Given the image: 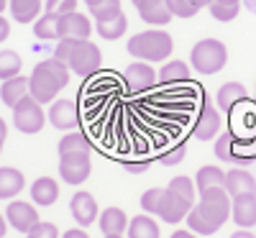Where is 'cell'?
<instances>
[{
	"label": "cell",
	"instance_id": "40",
	"mask_svg": "<svg viewBox=\"0 0 256 238\" xmlns=\"http://www.w3.org/2000/svg\"><path fill=\"white\" fill-rule=\"evenodd\" d=\"M8 36H10V20H8L3 13H0V44H3Z\"/></svg>",
	"mask_w": 256,
	"mask_h": 238
},
{
	"label": "cell",
	"instance_id": "21",
	"mask_svg": "<svg viewBox=\"0 0 256 238\" xmlns=\"http://www.w3.org/2000/svg\"><path fill=\"white\" fill-rule=\"evenodd\" d=\"M98 34H100V38H105V41H118V38H123V34L128 31V18H126V13L123 10H118V13H113V16H108V18H98Z\"/></svg>",
	"mask_w": 256,
	"mask_h": 238
},
{
	"label": "cell",
	"instance_id": "47",
	"mask_svg": "<svg viewBox=\"0 0 256 238\" xmlns=\"http://www.w3.org/2000/svg\"><path fill=\"white\" fill-rule=\"evenodd\" d=\"M6 8H8V0H0V13H3Z\"/></svg>",
	"mask_w": 256,
	"mask_h": 238
},
{
	"label": "cell",
	"instance_id": "31",
	"mask_svg": "<svg viewBox=\"0 0 256 238\" xmlns=\"http://www.w3.org/2000/svg\"><path fill=\"white\" fill-rule=\"evenodd\" d=\"M208 10L212 13L216 20H220V24H230L241 10V0H212Z\"/></svg>",
	"mask_w": 256,
	"mask_h": 238
},
{
	"label": "cell",
	"instance_id": "22",
	"mask_svg": "<svg viewBox=\"0 0 256 238\" xmlns=\"http://www.w3.org/2000/svg\"><path fill=\"white\" fill-rule=\"evenodd\" d=\"M102 236H123L128 230V218L120 208H105L98 218Z\"/></svg>",
	"mask_w": 256,
	"mask_h": 238
},
{
	"label": "cell",
	"instance_id": "1",
	"mask_svg": "<svg viewBox=\"0 0 256 238\" xmlns=\"http://www.w3.org/2000/svg\"><path fill=\"white\" fill-rule=\"evenodd\" d=\"M230 194L226 187H210L200 192V202H195L187 212V228L198 236H212L223 228V223L230 218Z\"/></svg>",
	"mask_w": 256,
	"mask_h": 238
},
{
	"label": "cell",
	"instance_id": "35",
	"mask_svg": "<svg viewBox=\"0 0 256 238\" xmlns=\"http://www.w3.org/2000/svg\"><path fill=\"white\" fill-rule=\"evenodd\" d=\"M166 6L174 18H195L200 13L198 6H192V0H166Z\"/></svg>",
	"mask_w": 256,
	"mask_h": 238
},
{
	"label": "cell",
	"instance_id": "14",
	"mask_svg": "<svg viewBox=\"0 0 256 238\" xmlns=\"http://www.w3.org/2000/svg\"><path fill=\"white\" fill-rule=\"evenodd\" d=\"M92 36V20L74 10V13H67V16H59V38H90Z\"/></svg>",
	"mask_w": 256,
	"mask_h": 238
},
{
	"label": "cell",
	"instance_id": "15",
	"mask_svg": "<svg viewBox=\"0 0 256 238\" xmlns=\"http://www.w3.org/2000/svg\"><path fill=\"white\" fill-rule=\"evenodd\" d=\"M230 218L238 228L251 230L256 226V194H236L230 200Z\"/></svg>",
	"mask_w": 256,
	"mask_h": 238
},
{
	"label": "cell",
	"instance_id": "39",
	"mask_svg": "<svg viewBox=\"0 0 256 238\" xmlns=\"http://www.w3.org/2000/svg\"><path fill=\"white\" fill-rule=\"evenodd\" d=\"M131 3H134V8H136L138 16H141V13H146V10H154L156 6L166 3V0H131Z\"/></svg>",
	"mask_w": 256,
	"mask_h": 238
},
{
	"label": "cell",
	"instance_id": "5",
	"mask_svg": "<svg viewBox=\"0 0 256 238\" xmlns=\"http://www.w3.org/2000/svg\"><path fill=\"white\" fill-rule=\"evenodd\" d=\"M126 49H128V54H131L136 62L156 64V62H164V59L172 56L174 38L169 36L164 28H148V31H141V34L128 38Z\"/></svg>",
	"mask_w": 256,
	"mask_h": 238
},
{
	"label": "cell",
	"instance_id": "20",
	"mask_svg": "<svg viewBox=\"0 0 256 238\" xmlns=\"http://www.w3.org/2000/svg\"><path fill=\"white\" fill-rule=\"evenodd\" d=\"M31 200L41 208H49L59 200V182L54 177H38L31 184Z\"/></svg>",
	"mask_w": 256,
	"mask_h": 238
},
{
	"label": "cell",
	"instance_id": "6",
	"mask_svg": "<svg viewBox=\"0 0 256 238\" xmlns=\"http://www.w3.org/2000/svg\"><path fill=\"white\" fill-rule=\"evenodd\" d=\"M228 62V49L218 38H200L190 52L192 70L200 74H218Z\"/></svg>",
	"mask_w": 256,
	"mask_h": 238
},
{
	"label": "cell",
	"instance_id": "11",
	"mask_svg": "<svg viewBox=\"0 0 256 238\" xmlns=\"http://www.w3.org/2000/svg\"><path fill=\"white\" fill-rule=\"evenodd\" d=\"M6 220H8V226L16 228L18 233H28L31 228H36V223H41L36 205L24 202V200L8 202V208H6Z\"/></svg>",
	"mask_w": 256,
	"mask_h": 238
},
{
	"label": "cell",
	"instance_id": "43",
	"mask_svg": "<svg viewBox=\"0 0 256 238\" xmlns=\"http://www.w3.org/2000/svg\"><path fill=\"white\" fill-rule=\"evenodd\" d=\"M169 238H200V236H198V233H192V230L187 228V230H174Z\"/></svg>",
	"mask_w": 256,
	"mask_h": 238
},
{
	"label": "cell",
	"instance_id": "38",
	"mask_svg": "<svg viewBox=\"0 0 256 238\" xmlns=\"http://www.w3.org/2000/svg\"><path fill=\"white\" fill-rule=\"evenodd\" d=\"M126 172H131V174H144V172H148V166H152V162H120Z\"/></svg>",
	"mask_w": 256,
	"mask_h": 238
},
{
	"label": "cell",
	"instance_id": "28",
	"mask_svg": "<svg viewBox=\"0 0 256 238\" xmlns=\"http://www.w3.org/2000/svg\"><path fill=\"white\" fill-rule=\"evenodd\" d=\"M187 80H190V67L184 62H180V59L166 62L164 67L159 70V82L162 84H182Z\"/></svg>",
	"mask_w": 256,
	"mask_h": 238
},
{
	"label": "cell",
	"instance_id": "2",
	"mask_svg": "<svg viewBox=\"0 0 256 238\" xmlns=\"http://www.w3.org/2000/svg\"><path fill=\"white\" fill-rule=\"evenodd\" d=\"M54 59H59L62 64H67L70 72L80 74V77H92L100 67H102V52L95 41L90 38H59L56 49H54Z\"/></svg>",
	"mask_w": 256,
	"mask_h": 238
},
{
	"label": "cell",
	"instance_id": "19",
	"mask_svg": "<svg viewBox=\"0 0 256 238\" xmlns=\"http://www.w3.org/2000/svg\"><path fill=\"white\" fill-rule=\"evenodd\" d=\"M226 190L230 198H236V194H256V180L251 172L246 169H230L226 172Z\"/></svg>",
	"mask_w": 256,
	"mask_h": 238
},
{
	"label": "cell",
	"instance_id": "23",
	"mask_svg": "<svg viewBox=\"0 0 256 238\" xmlns=\"http://www.w3.org/2000/svg\"><path fill=\"white\" fill-rule=\"evenodd\" d=\"M8 10L16 24H36V18H41V0H8Z\"/></svg>",
	"mask_w": 256,
	"mask_h": 238
},
{
	"label": "cell",
	"instance_id": "37",
	"mask_svg": "<svg viewBox=\"0 0 256 238\" xmlns=\"http://www.w3.org/2000/svg\"><path fill=\"white\" fill-rule=\"evenodd\" d=\"M26 236H28V238H59V228H56L54 223L41 220V223H36V228H31Z\"/></svg>",
	"mask_w": 256,
	"mask_h": 238
},
{
	"label": "cell",
	"instance_id": "13",
	"mask_svg": "<svg viewBox=\"0 0 256 238\" xmlns=\"http://www.w3.org/2000/svg\"><path fill=\"white\" fill-rule=\"evenodd\" d=\"M49 123L59 131H74L80 126V110H77V102L67 100V98H56L49 108Z\"/></svg>",
	"mask_w": 256,
	"mask_h": 238
},
{
	"label": "cell",
	"instance_id": "33",
	"mask_svg": "<svg viewBox=\"0 0 256 238\" xmlns=\"http://www.w3.org/2000/svg\"><path fill=\"white\" fill-rule=\"evenodd\" d=\"M162 198H164V190H162V187L146 190V192L141 194V208H144V212L156 215V212H159V205H162Z\"/></svg>",
	"mask_w": 256,
	"mask_h": 238
},
{
	"label": "cell",
	"instance_id": "9",
	"mask_svg": "<svg viewBox=\"0 0 256 238\" xmlns=\"http://www.w3.org/2000/svg\"><path fill=\"white\" fill-rule=\"evenodd\" d=\"M123 82H126L128 92L144 95V92H148V90L156 88L159 72L154 70V64H148V62H134V64H128V67H126Z\"/></svg>",
	"mask_w": 256,
	"mask_h": 238
},
{
	"label": "cell",
	"instance_id": "4",
	"mask_svg": "<svg viewBox=\"0 0 256 238\" xmlns=\"http://www.w3.org/2000/svg\"><path fill=\"white\" fill-rule=\"evenodd\" d=\"M70 67L67 64H62L59 59H41L36 67H34V72H31V77H28V82H31V98L34 100H38L41 105L44 102H54L56 100V95L67 88L70 84Z\"/></svg>",
	"mask_w": 256,
	"mask_h": 238
},
{
	"label": "cell",
	"instance_id": "12",
	"mask_svg": "<svg viewBox=\"0 0 256 238\" xmlns=\"http://www.w3.org/2000/svg\"><path fill=\"white\" fill-rule=\"evenodd\" d=\"M70 210H72V218L80 228H88L92 226L98 218H100V210H98V200H95V194L88 192V190H80L72 194V200H70Z\"/></svg>",
	"mask_w": 256,
	"mask_h": 238
},
{
	"label": "cell",
	"instance_id": "27",
	"mask_svg": "<svg viewBox=\"0 0 256 238\" xmlns=\"http://www.w3.org/2000/svg\"><path fill=\"white\" fill-rule=\"evenodd\" d=\"M74 151H84V154H92V144L82 131H67L59 141V156L62 154H74Z\"/></svg>",
	"mask_w": 256,
	"mask_h": 238
},
{
	"label": "cell",
	"instance_id": "10",
	"mask_svg": "<svg viewBox=\"0 0 256 238\" xmlns=\"http://www.w3.org/2000/svg\"><path fill=\"white\" fill-rule=\"evenodd\" d=\"M205 102L200 105V110L195 116V123H192V134H195L198 141H212V138H218L220 136V110L212 102H208L210 98L205 95L202 98Z\"/></svg>",
	"mask_w": 256,
	"mask_h": 238
},
{
	"label": "cell",
	"instance_id": "24",
	"mask_svg": "<svg viewBox=\"0 0 256 238\" xmlns=\"http://www.w3.org/2000/svg\"><path fill=\"white\" fill-rule=\"evenodd\" d=\"M128 238H159V223L148 212L136 215L134 220H128Z\"/></svg>",
	"mask_w": 256,
	"mask_h": 238
},
{
	"label": "cell",
	"instance_id": "44",
	"mask_svg": "<svg viewBox=\"0 0 256 238\" xmlns=\"http://www.w3.org/2000/svg\"><path fill=\"white\" fill-rule=\"evenodd\" d=\"M8 228H10V226H8V220H6V215H3V212H0V238H6V233H8Z\"/></svg>",
	"mask_w": 256,
	"mask_h": 238
},
{
	"label": "cell",
	"instance_id": "30",
	"mask_svg": "<svg viewBox=\"0 0 256 238\" xmlns=\"http://www.w3.org/2000/svg\"><path fill=\"white\" fill-rule=\"evenodd\" d=\"M20 70H24V59H20L18 52H13V49H3V52H0V80L18 77Z\"/></svg>",
	"mask_w": 256,
	"mask_h": 238
},
{
	"label": "cell",
	"instance_id": "7",
	"mask_svg": "<svg viewBox=\"0 0 256 238\" xmlns=\"http://www.w3.org/2000/svg\"><path fill=\"white\" fill-rule=\"evenodd\" d=\"M46 120H49V116L44 110V105L38 100H34L31 95L24 98L13 108V126L20 134H38L46 126Z\"/></svg>",
	"mask_w": 256,
	"mask_h": 238
},
{
	"label": "cell",
	"instance_id": "42",
	"mask_svg": "<svg viewBox=\"0 0 256 238\" xmlns=\"http://www.w3.org/2000/svg\"><path fill=\"white\" fill-rule=\"evenodd\" d=\"M6 141H8V123L0 118V154H3V146H6Z\"/></svg>",
	"mask_w": 256,
	"mask_h": 238
},
{
	"label": "cell",
	"instance_id": "41",
	"mask_svg": "<svg viewBox=\"0 0 256 238\" xmlns=\"http://www.w3.org/2000/svg\"><path fill=\"white\" fill-rule=\"evenodd\" d=\"M62 238H90V236H88L84 228H70V230L62 233Z\"/></svg>",
	"mask_w": 256,
	"mask_h": 238
},
{
	"label": "cell",
	"instance_id": "16",
	"mask_svg": "<svg viewBox=\"0 0 256 238\" xmlns=\"http://www.w3.org/2000/svg\"><path fill=\"white\" fill-rule=\"evenodd\" d=\"M216 100H218V110L233 113L238 105H244L248 100V92H246V88L241 82H226V84H220Z\"/></svg>",
	"mask_w": 256,
	"mask_h": 238
},
{
	"label": "cell",
	"instance_id": "45",
	"mask_svg": "<svg viewBox=\"0 0 256 238\" xmlns=\"http://www.w3.org/2000/svg\"><path fill=\"white\" fill-rule=\"evenodd\" d=\"M230 238H256V236H254L251 230H246V228H238V230H236V233H233Z\"/></svg>",
	"mask_w": 256,
	"mask_h": 238
},
{
	"label": "cell",
	"instance_id": "32",
	"mask_svg": "<svg viewBox=\"0 0 256 238\" xmlns=\"http://www.w3.org/2000/svg\"><path fill=\"white\" fill-rule=\"evenodd\" d=\"M84 6H88V10H90V16L95 20L98 18H108V16L123 10L120 8V0H84Z\"/></svg>",
	"mask_w": 256,
	"mask_h": 238
},
{
	"label": "cell",
	"instance_id": "18",
	"mask_svg": "<svg viewBox=\"0 0 256 238\" xmlns=\"http://www.w3.org/2000/svg\"><path fill=\"white\" fill-rule=\"evenodd\" d=\"M28 95H31V82H28V77L18 74V77L3 80V88H0V100H3L10 110H13V108L24 100V98H28Z\"/></svg>",
	"mask_w": 256,
	"mask_h": 238
},
{
	"label": "cell",
	"instance_id": "48",
	"mask_svg": "<svg viewBox=\"0 0 256 238\" xmlns=\"http://www.w3.org/2000/svg\"><path fill=\"white\" fill-rule=\"evenodd\" d=\"M102 238H126V236H102Z\"/></svg>",
	"mask_w": 256,
	"mask_h": 238
},
{
	"label": "cell",
	"instance_id": "36",
	"mask_svg": "<svg viewBox=\"0 0 256 238\" xmlns=\"http://www.w3.org/2000/svg\"><path fill=\"white\" fill-rule=\"evenodd\" d=\"M77 10V0H46L44 3V13L52 16H67Z\"/></svg>",
	"mask_w": 256,
	"mask_h": 238
},
{
	"label": "cell",
	"instance_id": "34",
	"mask_svg": "<svg viewBox=\"0 0 256 238\" xmlns=\"http://www.w3.org/2000/svg\"><path fill=\"white\" fill-rule=\"evenodd\" d=\"M184 159H187V146H184V144H174L172 148H164L162 156H159V162H162L164 166H177V164H182Z\"/></svg>",
	"mask_w": 256,
	"mask_h": 238
},
{
	"label": "cell",
	"instance_id": "26",
	"mask_svg": "<svg viewBox=\"0 0 256 238\" xmlns=\"http://www.w3.org/2000/svg\"><path fill=\"white\" fill-rule=\"evenodd\" d=\"M236 138L233 134H220L216 141V156L220 162H236V164H248V156H244L241 151H236Z\"/></svg>",
	"mask_w": 256,
	"mask_h": 238
},
{
	"label": "cell",
	"instance_id": "25",
	"mask_svg": "<svg viewBox=\"0 0 256 238\" xmlns=\"http://www.w3.org/2000/svg\"><path fill=\"white\" fill-rule=\"evenodd\" d=\"M195 187H198V192H205L210 187H226V172L216 164L200 166L195 174Z\"/></svg>",
	"mask_w": 256,
	"mask_h": 238
},
{
	"label": "cell",
	"instance_id": "46",
	"mask_svg": "<svg viewBox=\"0 0 256 238\" xmlns=\"http://www.w3.org/2000/svg\"><path fill=\"white\" fill-rule=\"evenodd\" d=\"M210 3H212V0H192V6H198L200 10L202 8H210Z\"/></svg>",
	"mask_w": 256,
	"mask_h": 238
},
{
	"label": "cell",
	"instance_id": "3",
	"mask_svg": "<svg viewBox=\"0 0 256 238\" xmlns=\"http://www.w3.org/2000/svg\"><path fill=\"white\" fill-rule=\"evenodd\" d=\"M198 202V187H195V180H190L184 174H177L169 180L166 190H164V198H162V205H159V218L169 226H177L187 218V212L195 208Z\"/></svg>",
	"mask_w": 256,
	"mask_h": 238
},
{
	"label": "cell",
	"instance_id": "17",
	"mask_svg": "<svg viewBox=\"0 0 256 238\" xmlns=\"http://www.w3.org/2000/svg\"><path fill=\"white\" fill-rule=\"evenodd\" d=\"M26 187L24 172L16 166H0V200H16Z\"/></svg>",
	"mask_w": 256,
	"mask_h": 238
},
{
	"label": "cell",
	"instance_id": "29",
	"mask_svg": "<svg viewBox=\"0 0 256 238\" xmlns=\"http://www.w3.org/2000/svg\"><path fill=\"white\" fill-rule=\"evenodd\" d=\"M34 34H36V38H41V41H59V16L44 13L41 18H36Z\"/></svg>",
	"mask_w": 256,
	"mask_h": 238
},
{
	"label": "cell",
	"instance_id": "8",
	"mask_svg": "<svg viewBox=\"0 0 256 238\" xmlns=\"http://www.w3.org/2000/svg\"><path fill=\"white\" fill-rule=\"evenodd\" d=\"M59 174H62V182H67L72 187L88 182V177L92 174V154H84V151L62 154L59 156Z\"/></svg>",
	"mask_w": 256,
	"mask_h": 238
}]
</instances>
